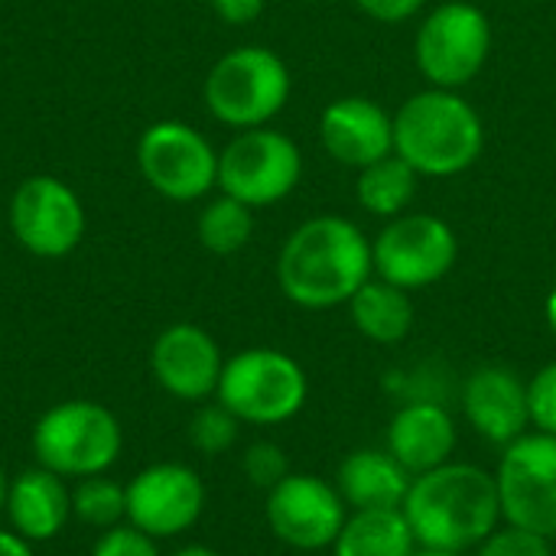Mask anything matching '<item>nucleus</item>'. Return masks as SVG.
Returning <instances> with one entry per match:
<instances>
[{
  "label": "nucleus",
  "mask_w": 556,
  "mask_h": 556,
  "mask_svg": "<svg viewBox=\"0 0 556 556\" xmlns=\"http://www.w3.org/2000/svg\"><path fill=\"white\" fill-rule=\"evenodd\" d=\"M7 485H10V476H7V469L0 466V518H3V505H7Z\"/></svg>",
  "instance_id": "nucleus-36"
},
{
  "label": "nucleus",
  "mask_w": 556,
  "mask_h": 556,
  "mask_svg": "<svg viewBox=\"0 0 556 556\" xmlns=\"http://www.w3.org/2000/svg\"><path fill=\"white\" fill-rule=\"evenodd\" d=\"M29 450L36 466L78 482L88 476H104L121 459L124 430L114 410L98 401H59L33 424Z\"/></svg>",
  "instance_id": "nucleus-4"
},
{
  "label": "nucleus",
  "mask_w": 556,
  "mask_h": 556,
  "mask_svg": "<svg viewBox=\"0 0 556 556\" xmlns=\"http://www.w3.org/2000/svg\"><path fill=\"white\" fill-rule=\"evenodd\" d=\"M528 410H531V427L538 433L556 437V362H547L528 381Z\"/></svg>",
  "instance_id": "nucleus-29"
},
{
  "label": "nucleus",
  "mask_w": 556,
  "mask_h": 556,
  "mask_svg": "<svg viewBox=\"0 0 556 556\" xmlns=\"http://www.w3.org/2000/svg\"><path fill=\"white\" fill-rule=\"evenodd\" d=\"M293 78L287 62L267 46H238L205 75L208 114L235 130L267 127L290 101Z\"/></svg>",
  "instance_id": "nucleus-5"
},
{
  "label": "nucleus",
  "mask_w": 556,
  "mask_h": 556,
  "mask_svg": "<svg viewBox=\"0 0 556 556\" xmlns=\"http://www.w3.org/2000/svg\"><path fill=\"white\" fill-rule=\"evenodd\" d=\"M375 277L414 293L446 280L459 261L453 225L430 212H404L391 218L371 241Z\"/></svg>",
  "instance_id": "nucleus-8"
},
{
  "label": "nucleus",
  "mask_w": 556,
  "mask_h": 556,
  "mask_svg": "<svg viewBox=\"0 0 556 556\" xmlns=\"http://www.w3.org/2000/svg\"><path fill=\"white\" fill-rule=\"evenodd\" d=\"M476 556H554V541L502 521L479 547Z\"/></svg>",
  "instance_id": "nucleus-28"
},
{
  "label": "nucleus",
  "mask_w": 556,
  "mask_h": 556,
  "mask_svg": "<svg viewBox=\"0 0 556 556\" xmlns=\"http://www.w3.org/2000/svg\"><path fill=\"white\" fill-rule=\"evenodd\" d=\"M238 433H241V420L218 401L199 404L189 420V443L202 456H225L238 443Z\"/></svg>",
  "instance_id": "nucleus-26"
},
{
  "label": "nucleus",
  "mask_w": 556,
  "mask_h": 556,
  "mask_svg": "<svg viewBox=\"0 0 556 556\" xmlns=\"http://www.w3.org/2000/svg\"><path fill=\"white\" fill-rule=\"evenodd\" d=\"M492 55L489 13L469 0H446L427 10L414 36V62L433 88L459 91L476 81Z\"/></svg>",
  "instance_id": "nucleus-7"
},
{
  "label": "nucleus",
  "mask_w": 556,
  "mask_h": 556,
  "mask_svg": "<svg viewBox=\"0 0 556 556\" xmlns=\"http://www.w3.org/2000/svg\"><path fill=\"white\" fill-rule=\"evenodd\" d=\"M345 306L358 336H365L375 345H397L414 329L410 293L381 277H371L368 283H362L358 293Z\"/></svg>",
  "instance_id": "nucleus-21"
},
{
  "label": "nucleus",
  "mask_w": 556,
  "mask_h": 556,
  "mask_svg": "<svg viewBox=\"0 0 556 556\" xmlns=\"http://www.w3.org/2000/svg\"><path fill=\"white\" fill-rule=\"evenodd\" d=\"M0 556H36V551L29 541H23L10 528H0Z\"/></svg>",
  "instance_id": "nucleus-33"
},
{
  "label": "nucleus",
  "mask_w": 556,
  "mask_h": 556,
  "mask_svg": "<svg viewBox=\"0 0 556 556\" xmlns=\"http://www.w3.org/2000/svg\"><path fill=\"white\" fill-rule=\"evenodd\" d=\"M208 3H212L215 16L222 23H228V26L254 23L264 13V7H267V0H208Z\"/></svg>",
  "instance_id": "nucleus-32"
},
{
  "label": "nucleus",
  "mask_w": 556,
  "mask_h": 556,
  "mask_svg": "<svg viewBox=\"0 0 556 556\" xmlns=\"http://www.w3.org/2000/svg\"><path fill=\"white\" fill-rule=\"evenodd\" d=\"M91 556H163L160 554V541L147 538L143 531L130 528L127 521L111 528V531H101Z\"/></svg>",
  "instance_id": "nucleus-30"
},
{
  "label": "nucleus",
  "mask_w": 556,
  "mask_h": 556,
  "mask_svg": "<svg viewBox=\"0 0 556 556\" xmlns=\"http://www.w3.org/2000/svg\"><path fill=\"white\" fill-rule=\"evenodd\" d=\"M195 235L205 251H212L218 257H231L241 248H248V241L254 235V208H248L244 202L222 192L199 212Z\"/></svg>",
  "instance_id": "nucleus-24"
},
{
  "label": "nucleus",
  "mask_w": 556,
  "mask_h": 556,
  "mask_svg": "<svg viewBox=\"0 0 556 556\" xmlns=\"http://www.w3.org/2000/svg\"><path fill=\"white\" fill-rule=\"evenodd\" d=\"M309 397V378L303 365L280 349H244L225 358L215 401L228 407L241 424L277 427L293 420Z\"/></svg>",
  "instance_id": "nucleus-6"
},
{
  "label": "nucleus",
  "mask_w": 556,
  "mask_h": 556,
  "mask_svg": "<svg viewBox=\"0 0 556 556\" xmlns=\"http://www.w3.org/2000/svg\"><path fill=\"white\" fill-rule=\"evenodd\" d=\"M544 319H547L551 332L556 336V283H554V290L547 293V303H544Z\"/></svg>",
  "instance_id": "nucleus-35"
},
{
  "label": "nucleus",
  "mask_w": 556,
  "mask_h": 556,
  "mask_svg": "<svg viewBox=\"0 0 556 556\" xmlns=\"http://www.w3.org/2000/svg\"><path fill=\"white\" fill-rule=\"evenodd\" d=\"M72 518L91 531H111L127 521V485L104 476L72 482Z\"/></svg>",
  "instance_id": "nucleus-25"
},
{
  "label": "nucleus",
  "mask_w": 556,
  "mask_h": 556,
  "mask_svg": "<svg viewBox=\"0 0 556 556\" xmlns=\"http://www.w3.org/2000/svg\"><path fill=\"white\" fill-rule=\"evenodd\" d=\"M414 556H466V554H453V551H427V547H420Z\"/></svg>",
  "instance_id": "nucleus-37"
},
{
  "label": "nucleus",
  "mask_w": 556,
  "mask_h": 556,
  "mask_svg": "<svg viewBox=\"0 0 556 556\" xmlns=\"http://www.w3.org/2000/svg\"><path fill=\"white\" fill-rule=\"evenodd\" d=\"M502 521L556 541V437L528 430L495 469Z\"/></svg>",
  "instance_id": "nucleus-11"
},
{
  "label": "nucleus",
  "mask_w": 556,
  "mask_h": 556,
  "mask_svg": "<svg viewBox=\"0 0 556 556\" xmlns=\"http://www.w3.org/2000/svg\"><path fill=\"white\" fill-rule=\"evenodd\" d=\"M371 277V238L345 215L306 218L287 235L277 254L280 293L313 313L345 306Z\"/></svg>",
  "instance_id": "nucleus-1"
},
{
  "label": "nucleus",
  "mask_w": 556,
  "mask_h": 556,
  "mask_svg": "<svg viewBox=\"0 0 556 556\" xmlns=\"http://www.w3.org/2000/svg\"><path fill=\"white\" fill-rule=\"evenodd\" d=\"M485 150L482 114L450 88H424L394 114V153L417 176L450 179L479 163Z\"/></svg>",
  "instance_id": "nucleus-3"
},
{
  "label": "nucleus",
  "mask_w": 556,
  "mask_h": 556,
  "mask_svg": "<svg viewBox=\"0 0 556 556\" xmlns=\"http://www.w3.org/2000/svg\"><path fill=\"white\" fill-rule=\"evenodd\" d=\"M355 3L378 23H404L427 7V0H355Z\"/></svg>",
  "instance_id": "nucleus-31"
},
{
  "label": "nucleus",
  "mask_w": 556,
  "mask_h": 556,
  "mask_svg": "<svg viewBox=\"0 0 556 556\" xmlns=\"http://www.w3.org/2000/svg\"><path fill=\"white\" fill-rule=\"evenodd\" d=\"M414 476L388 450H355L339 463L336 489L349 511L368 508H401Z\"/></svg>",
  "instance_id": "nucleus-20"
},
{
  "label": "nucleus",
  "mask_w": 556,
  "mask_h": 556,
  "mask_svg": "<svg viewBox=\"0 0 556 556\" xmlns=\"http://www.w3.org/2000/svg\"><path fill=\"white\" fill-rule=\"evenodd\" d=\"M3 518L7 528L29 544L55 541L72 521V482L42 466L10 476Z\"/></svg>",
  "instance_id": "nucleus-19"
},
{
  "label": "nucleus",
  "mask_w": 556,
  "mask_h": 556,
  "mask_svg": "<svg viewBox=\"0 0 556 556\" xmlns=\"http://www.w3.org/2000/svg\"><path fill=\"white\" fill-rule=\"evenodd\" d=\"M205 482L186 463H150L127 482V525L153 541H173L199 525Z\"/></svg>",
  "instance_id": "nucleus-14"
},
{
  "label": "nucleus",
  "mask_w": 556,
  "mask_h": 556,
  "mask_svg": "<svg viewBox=\"0 0 556 556\" xmlns=\"http://www.w3.org/2000/svg\"><path fill=\"white\" fill-rule=\"evenodd\" d=\"M169 556H225V554H222V551H215V547H205V544H189V547L173 551Z\"/></svg>",
  "instance_id": "nucleus-34"
},
{
  "label": "nucleus",
  "mask_w": 556,
  "mask_h": 556,
  "mask_svg": "<svg viewBox=\"0 0 556 556\" xmlns=\"http://www.w3.org/2000/svg\"><path fill=\"white\" fill-rule=\"evenodd\" d=\"M303 176V153L293 137L274 127L238 130L218 153V189L248 208L283 202Z\"/></svg>",
  "instance_id": "nucleus-9"
},
{
  "label": "nucleus",
  "mask_w": 556,
  "mask_h": 556,
  "mask_svg": "<svg viewBox=\"0 0 556 556\" xmlns=\"http://www.w3.org/2000/svg\"><path fill=\"white\" fill-rule=\"evenodd\" d=\"M10 231L33 257H65L85 238L81 199L55 176H29L10 199Z\"/></svg>",
  "instance_id": "nucleus-13"
},
{
  "label": "nucleus",
  "mask_w": 556,
  "mask_h": 556,
  "mask_svg": "<svg viewBox=\"0 0 556 556\" xmlns=\"http://www.w3.org/2000/svg\"><path fill=\"white\" fill-rule=\"evenodd\" d=\"M420 551L401 508L349 511L332 554L336 556H414Z\"/></svg>",
  "instance_id": "nucleus-22"
},
{
  "label": "nucleus",
  "mask_w": 556,
  "mask_h": 556,
  "mask_svg": "<svg viewBox=\"0 0 556 556\" xmlns=\"http://www.w3.org/2000/svg\"><path fill=\"white\" fill-rule=\"evenodd\" d=\"M225 368V355L212 332L195 323L166 326L150 349L153 381L176 401L205 404L218 391V378Z\"/></svg>",
  "instance_id": "nucleus-15"
},
{
  "label": "nucleus",
  "mask_w": 556,
  "mask_h": 556,
  "mask_svg": "<svg viewBox=\"0 0 556 556\" xmlns=\"http://www.w3.org/2000/svg\"><path fill=\"white\" fill-rule=\"evenodd\" d=\"M401 511L420 547L469 554L502 525L495 472L453 459L414 476Z\"/></svg>",
  "instance_id": "nucleus-2"
},
{
  "label": "nucleus",
  "mask_w": 556,
  "mask_h": 556,
  "mask_svg": "<svg viewBox=\"0 0 556 556\" xmlns=\"http://www.w3.org/2000/svg\"><path fill=\"white\" fill-rule=\"evenodd\" d=\"M137 166L153 192L195 202L218 186V150L182 121H156L137 140Z\"/></svg>",
  "instance_id": "nucleus-10"
},
{
  "label": "nucleus",
  "mask_w": 556,
  "mask_h": 556,
  "mask_svg": "<svg viewBox=\"0 0 556 556\" xmlns=\"http://www.w3.org/2000/svg\"><path fill=\"white\" fill-rule=\"evenodd\" d=\"M264 518L280 544L316 554L336 544L349 518V505L342 502L336 482L313 472H290L267 492Z\"/></svg>",
  "instance_id": "nucleus-12"
},
{
  "label": "nucleus",
  "mask_w": 556,
  "mask_h": 556,
  "mask_svg": "<svg viewBox=\"0 0 556 556\" xmlns=\"http://www.w3.org/2000/svg\"><path fill=\"white\" fill-rule=\"evenodd\" d=\"M241 472L244 479L254 485V489H264L270 492L277 482H283L293 469H290V459L283 453V446L270 443V440H257L244 450L241 456Z\"/></svg>",
  "instance_id": "nucleus-27"
},
{
  "label": "nucleus",
  "mask_w": 556,
  "mask_h": 556,
  "mask_svg": "<svg viewBox=\"0 0 556 556\" xmlns=\"http://www.w3.org/2000/svg\"><path fill=\"white\" fill-rule=\"evenodd\" d=\"M319 143L339 166L365 169L394 153V114L365 94L336 98L319 117Z\"/></svg>",
  "instance_id": "nucleus-16"
},
{
  "label": "nucleus",
  "mask_w": 556,
  "mask_h": 556,
  "mask_svg": "<svg viewBox=\"0 0 556 556\" xmlns=\"http://www.w3.org/2000/svg\"><path fill=\"white\" fill-rule=\"evenodd\" d=\"M417 169L401 160L397 153L358 169V179H355V199L358 205L375 215V218H397L410 208L414 195H417Z\"/></svg>",
  "instance_id": "nucleus-23"
},
{
  "label": "nucleus",
  "mask_w": 556,
  "mask_h": 556,
  "mask_svg": "<svg viewBox=\"0 0 556 556\" xmlns=\"http://www.w3.org/2000/svg\"><path fill=\"white\" fill-rule=\"evenodd\" d=\"M459 443L456 417L440 401H407L394 410L384 437V450L410 472L424 476L430 469H440L453 463Z\"/></svg>",
  "instance_id": "nucleus-18"
},
{
  "label": "nucleus",
  "mask_w": 556,
  "mask_h": 556,
  "mask_svg": "<svg viewBox=\"0 0 556 556\" xmlns=\"http://www.w3.org/2000/svg\"><path fill=\"white\" fill-rule=\"evenodd\" d=\"M463 414L479 437L505 450L531 430L528 381L515 368L482 365L463 384Z\"/></svg>",
  "instance_id": "nucleus-17"
}]
</instances>
